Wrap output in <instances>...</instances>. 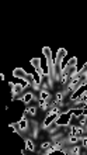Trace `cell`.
Wrapping results in <instances>:
<instances>
[{"mask_svg": "<svg viewBox=\"0 0 87 155\" xmlns=\"http://www.w3.org/2000/svg\"><path fill=\"white\" fill-rule=\"evenodd\" d=\"M66 66H69V68H76V66H77V58H76V57L70 58V59L67 61Z\"/></svg>", "mask_w": 87, "mask_h": 155, "instance_id": "15", "label": "cell"}, {"mask_svg": "<svg viewBox=\"0 0 87 155\" xmlns=\"http://www.w3.org/2000/svg\"><path fill=\"white\" fill-rule=\"evenodd\" d=\"M42 54L45 55V59H46V64H48V76L55 79L56 76V69H55V62L52 59V52H51V48L48 47H44L42 48Z\"/></svg>", "mask_w": 87, "mask_h": 155, "instance_id": "2", "label": "cell"}, {"mask_svg": "<svg viewBox=\"0 0 87 155\" xmlns=\"http://www.w3.org/2000/svg\"><path fill=\"white\" fill-rule=\"evenodd\" d=\"M59 127H61V126H59L58 123H56V121H54V123H52V124H51L49 127H48V128H46V130L49 131V134H55V133H56V131L59 130Z\"/></svg>", "mask_w": 87, "mask_h": 155, "instance_id": "13", "label": "cell"}, {"mask_svg": "<svg viewBox=\"0 0 87 155\" xmlns=\"http://www.w3.org/2000/svg\"><path fill=\"white\" fill-rule=\"evenodd\" d=\"M21 100L25 103V104H28L31 100H35V96H34L33 93H30V92H27V93L23 94V97H21Z\"/></svg>", "mask_w": 87, "mask_h": 155, "instance_id": "10", "label": "cell"}, {"mask_svg": "<svg viewBox=\"0 0 87 155\" xmlns=\"http://www.w3.org/2000/svg\"><path fill=\"white\" fill-rule=\"evenodd\" d=\"M25 114L28 116H35L37 114V107H27V110H25Z\"/></svg>", "mask_w": 87, "mask_h": 155, "instance_id": "17", "label": "cell"}, {"mask_svg": "<svg viewBox=\"0 0 87 155\" xmlns=\"http://www.w3.org/2000/svg\"><path fill=\"white\" fill-rule=\"evenodd\" d=\"M66 49L65 48H61L56 52V57H55V69H56V76H55V81H59L61 82V72H62L63 66H62V62H63V58L66 55Z\"/></svg>", "mask_w": 87, "mask_h": 155, "instance_id": "3", "label": "cell"}, {"mask_svg": "<svg viewBox=\"0 0 87 155\" xmlns=\"http://www.w3.org/2000/svg\"><path fill=\"white\" fill-rule=\"evenodd\" d=\"M72 114H73V109H69V111H66V113H61V116L58 117V120H56V123H58L61 127H65L67 124V123L70 121V117Z\"/></svg>", "mask_w": 87, "mask_h": 155, "instance_id": "5", "label": "cell"}, {"mask_svg": "<svg viewBox=\"0 0 87 155\" xmlns=\"http://www.w3.org/2000/svg\"><path fill=\"white\" fill-rule=\"evenodd\" d=\"M61 113H62V111L59 110V107L56 106V104H52V106H51V110L48 111V114H46V117H45V120H44V123H42L41 127L44 128V130H46L52 123L58 120V117L61 116Z\"/></svg>", "mask_w": 87, "mask_h": 155, "instance_id": "1", "label": "cell"}, {"mask_svg": "<svg viewBox=\"0 0 87 155\" xmlns=\"http://www.w3.org/2000/svg\"><path fill=\"white\" fill-rule=\"evenodd\" d=\"M30 62H31V65L35 68V71H37V74L39 75V76L41 78L45 76V74H44V71H42V68H41V59H39V58H33Z\"/></svg>", "mask_w": 87, "mask_h": 155, "instance_id": "6", "label": "cell"}, {"mask_svg": "<svg viewBox=\"0 0 87 155\" xmlns=\"http://www.w3.org/2000/svg\"><path fill=\"white\" fill-rule=\"evenodd\" d=\"M20 127H21V131H27L28 130V121H27V114H23V117H21L20 121Z\"/></svg>", "mask_w": 87, "mask_h": 155, "instance_id": "9", "label": "cell"}, {"mask_svg": "<svg viewBox=\"0 0 87 155\" xmlns=\"http://www.w3.org/2000/svg\"><path fill=\"white\" fill-rule=\"evenodd\" d=\"M77 75H79V76H83V78L87 76V64H84L83 68L80 71H77Z\"/></svg>", "mask_w": 87, "mask_h": 155, "instance_id": "18", "label": "cell"}, {"mask_svg": "<svg viewBox=\"0 0 87 155\" xmlns=\"http://www.w3.org/2000/svg\"><path fill=\"white\" fill-rule=\"evenodd\" d=\"M25 145H27V150H28V151H34V150H35V145H34L33 140L27 138L25 140Z\"/></svg>", "mask_w": 87, "mask_h": 155, "instance_id": "16", "label": "cell"}, {"mask_svg": "<svg viewBox=\"0 0 87 155\" xmlns=\"http://www.w3.org/2000/svg\"><path fill=\"white\" fill-rule=\"evenodd\" d=\"M13 76L18 78V79H24V78L27 76V72H25L23 68H16V69L13 71Z\"/></svg>", "mask_w": 87, "mask_h": 155, "instance_id": "8", "label": "cell"}, {"mask_svg": "<svg viewBox=\"0 0 87 155\" xmlns=\"http://www.w3.org/2000/svg\"><path fill=\"white\" fill-rule=\"evenodd\" d=\"M51 147H52V143H51V141H46V143H42V144H41V150H42L44 152H45L46 150H49Z\"/></svg>", "mask_w": 87, "mask_h": 155, "instance_id": "19", "label": "cell"}, {"mask_svg": "<svg viewBox=\"0 0 87 155\" xmlns=\"http://www.w3.org/2000/svg\"><path fill=\"white\" fill-rule=\"evenodd\" d=\"M8 86H10V89H11V97L13 99H16L18 94L21 96V93L24 92L27 87H28V82L25 81V79H21L20 83H13V82H8Z\"/></svg>", "mask_w": 87, "mask_h": 155, "instance_id": "4", "label": "cell"}, {"mask_svg": "<svg viewBox=\"0 0 87 155\" xmlns=\"http://www.w3.org/2000/svg\"><path fill=\"white\" fill-rule=\"evenodd\" d=\"M51 97V94L46 89H41L39 90V100H46V99H49Z\"/></svg>", "mask_w": 87, "mask_h": 155, "instance_id": "14", "label": "cell"}, {"mask_svg": "<svg viewBox=\"0 0 87 155\" xmlns=\"http://www.w3.org/2000/svg\"><path fill=\"white\" fill-rule=\"evenodd\" d=\"M66 144H76L77 141H80V138L79 137H76V135H73V134H66Z\"/></svg>", "mask_w": 87, "mask_h": 155, "instance_id": "11", "label": "cell"}, {"mask_svg": "<svg viewBox=\"0 0 87 155\" xmlns=\"http://www.w3.org/2000/svg\"><path fill=\"white\" fill-rule=\"evenodd\" d=\"M10 131H16L17 134H20L21 135V127H20V123H11L10 124Z\"/></svg>", "mask_w": 87, "mask_h": 155, "instance_id": "12", "label": "cell"}, {"mask_svg": "<svg viewBox=\"0 0 87 155\" xmlns=\"http://www.w3.org/2000/svg\"><path fill=\"white\" fill-rule=\"evenodd\" d=\"M33 127H34V131H33V137L37 138L38 137V124L35 121H33Z\"/></svg>", "mask_w": 87, "mask_h": 155, "instance_id": "20", "label": "cell"}, {"mask_svg": "<svg viewBox=\"0 0 87 155\" xmlns=\"http://www.w3.org/2000/svg\"><path fill=\"white\" fill-rule=\"evenodd\" d=\"M84 130H86V131H87V124H86V127H84Z\"/></svg>", "mask_w": 87, "mask_h": 155, "instance_id": "21", "label": "cell"}, {"mask_svg": "<svg viewBox=\"0 0 87 155\" xmlns=\"http://www.w3.org/2000/svg\"><path fill=\"white\" fill-rule=\"evenodd\" d=\"M63 154H69V155H79L80 154V148L77 147V145H73L72 148H62Z\"/></svg>", "mask_w": 87, "mask_h": 155, "instance_id": "7", "label": "cell"}]
</instances>
